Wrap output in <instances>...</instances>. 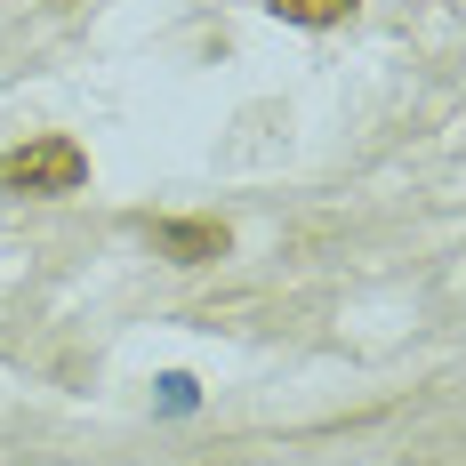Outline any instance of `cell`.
Wrapping results in <instances>:
<instances>
[{"label":"cell","mask_w":466,"mask_h":466,"mask_svg":"<svg viewBox=\"0 0 466 466\" xmlns=\"http://www.w3.org/2000/svg\"><path fill=\"white\" fill-rule=\"evenodd\" d=\"M81 186H89V153L73 137H33L0 153V193H16V201H65Z\"/></svg>","instance_id":"obj_1"},{"label":"cell","mask_w":466,"mask_h":466,"mask_svg":"<svg viewBox=\"0 0 466 466\" xmlns=\"http://www.w3.org/2000/svg\"><path fill=\"white\" fill-rule=\"evenodd\" d=\"M153 249L177 258V266H209V258L233 249V233L218 226V218H161V226H153Z\"/></svg>","instance_id":"obj_2"},{"label":"cell","mask_w":466,"mask_h":466,"mask_svg":"<svg viewBox=\"0 0 466 466\" xmlns=\"http://www.w3.org/2000/svg\"><path fill=\"white\" fill-rule=\"evenodd\" d=\"M281 25H346L354 16V0H266Z\"/></svg>","instance_id":"obj_3"}]
</instances>
